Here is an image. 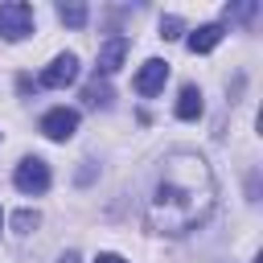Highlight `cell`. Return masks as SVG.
<instances>
[{
    "label": "cell",
    "mask_w": 263,
    "mask_h": 263,
    "mask_svg": "<svg viewBox=\"0 0 263 263\" xmlns=\"http://www.w3.org/2000/svg\"><path fill=\"white\" fill-rule=\"evenodd\" d=\"M12 185H16L21 193H45V189H49V164H45L41 156H25V160L16 164V173H12Z\"/></svg>",
    "instance_id": "3957f363"
},
{
    "label": "cell",
    "mask_w": 263,
    "mask_h": 263,
    "mask_svg": "<svg viewBox=\"0 0 263 263\" xmlns=\"http://www.w3.org/2000/svg\"><path fill=\"white\" fill-rule=\"evenodd\" d=\"M218 41H222V25H201V29L189 33V49L193 53H210Z\"/></svg>",
    "instance_id": "ba28073f"
},
{
    "label": "cell",
    "mask_w": 263,
    "mask_h": 263,
    "mask_svg": "<svg viewBox=\"0 0 263 263\" xmlns=\"http://www.w3.org/2000/svg\"><path fill=\"white\" fill-rule=\"evenodd\" d=\"M58 21L70 25V29H82L86 25V8L82 4H58Z\"/></svg>",
    "instance_id": "30bf717a"
},
{
    "label": "cell",
    "mask_w": 263,
    "mask_h": 263,
    "mask_svg": "<svg viewBox=\"0 0 263 263\" xmlns=\"http://www.w3.org/2000/svg\"><path fill=\"white\" fill-rule=\"evenodd\" d=\"M82 99H86L90 107H107V103H111V86L95 78V82H86V90H82Z\"/></svg>",
    "instance_id": "8fae6325"
},
{
    "label": "cell",
    "mask_w": 263,
    "mask_h": 263,
    "mask_svg": "<svg viewBox=\"0 0 263 263\" xmlns=\"http://www.w3.org/2000/svg\"><path fill=\"white\" fill-rule=\"evenodd\" d=\"M127 58V37H111L103 49H99V74H115Z\"/></svg>",
    "instance_id": "52a82bcc"
},
{
    "label": "cell",
    "mask_w": 263,
    "mask_h": 263,
    "mask_svg": "<svg viewBox=\"0 0 263 263\" xmlns=\"http://www.w3.org/2000/svg\"><path fill=\"white\" fill-rule=\"evenodd\" d=\"M78 78V58L74 53H58L45 70H41V86H70Z\"/></svg>",
    "instance_id": "8992f818"
},
{
    "label": "cell",
    "mask_w": 263,
    "mask_h": 263,
    "mask_svg": "<svg viewBox=\"0 0 263 263\" xmlns=\"http://www.w3.org/2000/svg\"><path fill=\"white\" fill-rule=\"evenodd\" d=\"M181 29H185V25H181V16H164V21H160V37H164V41H177V37H181Z\"/></svg>",
    "instance_id": "4fadbf2b"
},
{
    "label": "cell",
    "mask_w": 263,
    "mask_h": 263,
    "mask_svg": "<svg viewBox=\"0 0 263 263\" xmlns=\"http://www.w3.org/2000/svg\"><path fill=\"white\" fill-rule=\"evenodd\" d=\"M214 173L197 152H168L144 205V222L156 234H189L214 214Z\"/></svg>",
    "instance_id": "6da1fadb"
},
{
    "label": "cell",
    "mask_w": 263,
    "mask_h": 263,
    "mask_svg": "<svg viewBox=\"0 0 263 263\" xmlns=\"http://www.w3.org/2000/svg\"><path fill=\"white\" fill-rule=\"evenodd\" d=\"M95 263H127V259H119V255H99Z\"/></svg>",
    "instance_id": "5bb4252c"
},
{
    "label": "cell",
    "mask_w": 263,
    "mask_h": 263,
    "mask_svg": "<svg viewBox=\"0 0 263 263\" xmlns=\"http://www.w3.org/2000/svg\"><path fill=\"white\" fill-rule=\"evenodd\" d=\"M33 33V8L25 0H8L0 4V37L4 41H21Z\"/></svg>",
    "instance_id": "7a4b0ae2"
},
{
    "label": "cell",
    "mask_w": 263,
    "mask_h": 263,
    "mask_svg": "<svg viewBox=\"0 0 263 263\" xmlns=\"http://www.w3.org/2000/svg\"><path fill=\"white\" fill-rule=\"evenodd\" d=\"M197 115H201V90L185 86L181 99H177V119H197Z\"/></svg>",
    "instance_id": "9c48e42d"
},
{
    "label": "cell",
    "mask_w": 263,
    "mask_h": 263,
    "mask_svg": "<svg viewBox=\"0 0 263 263\" xmlns=\"http://www.w3.org/2000/svg\"><path fill=\"white\" fill-rule=\"evenodd\" d=\"M164 82H168V62L148 58V62L140 66V74H136V95L152 99V95H160V90H164Z\"/></svg>",
    "instance_id": "5b68a950"
},
{
    "label": "cell",
    "mask_w": 263,
    "mask_h": 263,
    "mask_svg": "<svg viewBox=\"0 0 263 263\" xmlns=\"http://www.w3.org/2000/svg\"><path fill=\"white\" fill-rule=\"evenodd\" d=\"M37 222H41L37 210H16V214H12V230H16V234H33Z\"/></svg>",
    "instance_id": "7c38bea8"
},
{
    "label": "cell",
    "mask_w": 263,
    "mask_h": 263,
    "mask_svg": "<svg viewBox=\"0 0 263 263\" xmlns=\"http://www.w3.org/2000/svg\"><path fill=\"white\" fill-rule=\"evenodd\" d=\"M58 263H78V255H74V251H66V255H62Z\"/></svg>",
    "instance_id": "9a60e30c"
},
{
    "label": "cell",
    "mask_w": 263,
    "mask_h": 263,
    "mask_svg": "<svg viewBox=\"0 0 263 263\" xmlns=\"http://www.w3.org/2000/svg\"><path fill=\"white\" fill-rule=\"evenodd\" d=\"M74 132H78V111H74V107H53V111L41 115V136H49V140H70Z\"/></svg>",
    "instance_id": "277c9868"
},
{
    "label": "cell",
    "mask_w": 263,
    "mask_h": 263,
    "mask_svg": "<svg viewBox=\"0 0 263 263\" xmlns=\"http://www.w3.org/2000/svg\"><path fill=\"white\" fill-rule=\"evenodd\" d=\"M0 222H4V214H0Z\"/></svg>",
    "instance_id": "2e32d148"
}]
</instances>
